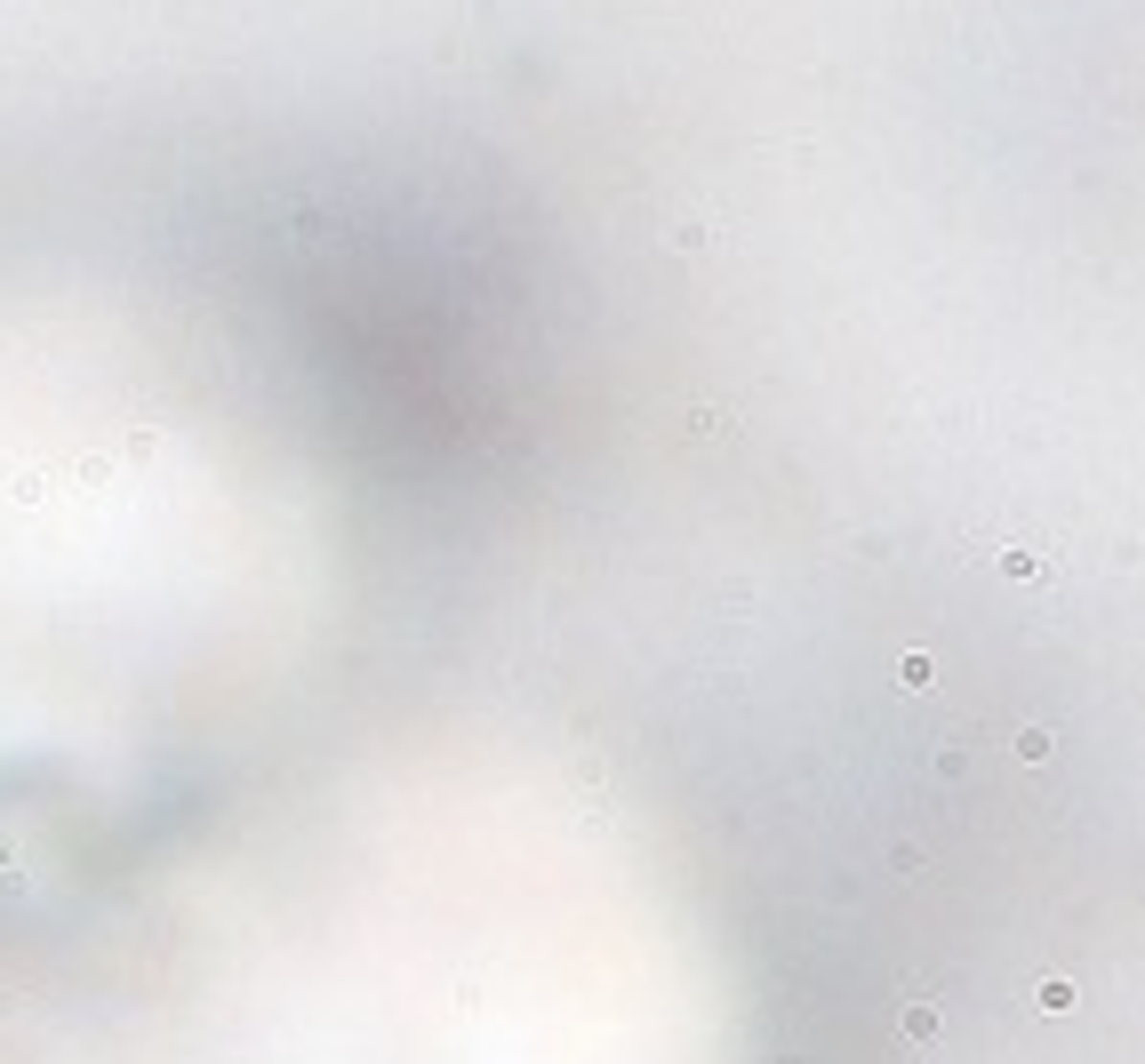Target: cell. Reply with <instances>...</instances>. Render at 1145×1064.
Here are the masks:
<instances>
[{
    "label": "cell",
    "instance_id": "1",
    "mask_svg": "<svg viewBox=\"0 0 1145 1064\" xmlns=\"http://www.w3.org/2000/svg\"><path fill=\"white\" fill-rule=\"evenodd\" d=\"M897 1032H905V1040H937V1008L922 1001V992H913V1001L897 1008Z\"/></svg>",
    "mask_w": 1145,
    "mask_h": 1064
},
{
    "label": "cell",
    "instance_id": "2",
    "mask_svg": "<svg viewBox=\"0 0 1145 1064\" xmlns=\"http://www.w3.org/2000/svg\"><path fill=\"white\" fill-rule=\"evenodd\" d=\"M1034 1001H1042V1008H1049V1016H1058V1008H1073V985H1058V977H1049V985H1042V992H1034Z\"/></svg>",
    "mask_w": 1145,
    "mask_h": 1064
}]
</instances>
